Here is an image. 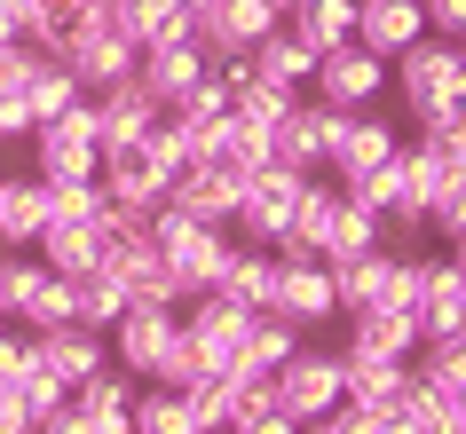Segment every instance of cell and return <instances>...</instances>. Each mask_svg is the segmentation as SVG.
I'll list each match as a JSON object with an SVG mask.
<instances>
[{"label":"cell","instance_id":"6da1fadb","mask_svg":"<svg viewBox=\"0 0 466 434\" xmlns=\"http://www.w3.org/2000/svg\"><path fill=\"white\" fill-rule=\"evenodd\" d=\"M150 245H158V261L182 277V292H214V277L229 268V253H238V237L229 229H214V221H198V214H182V206H150Z\"/></svg>","mask_w":466,"mask_h":434},{"label":"cell","instance_id":"7a4b0ae2","mask_svg":"<svg viewBox=\"0 0 466 434\" xmlns=\"http://www.w3.org/2000/svg\"><path fill=\"white\" fill-rule=\"evenodd\" d=\"M32 174L40 182H96V167H103V135H96V96L87 103H72L64 119H48V126H32Z\"/></svg>","mask_w":466,"mask_h":434},{"label":"cell","instance_id":"3957f363","mask_svg":"<svg viewBox=\"0 0 466 434\" xmlns=\"http://www.w3.org/2000/svg\"><path fill=\"white\" fill-rule=\"evenodd\" d=\"M269 387H277V410H285L293 427H309V419H324V410L348 395V371H340L332 348H309V339H300L293 356L269 371Z\"/></svg>","mask_w":466,"mask_h":434},{"label":"cell","instance_id":"277c9868","mask_svg":"<svg viewBox=\"0 0 466 434\" xmlns=\"http://www.w3.org/2000/svg\"><path fill=\"white\" fill-rule=\"evenodd\" d=\"M309 96L332 103V111H380V96H388V56H371L364 40H348V48L317 56V79H309Z\"/></svg>","mask_w":466,"mask_h":434},{"label":"cell","instance_id":"5b68a950","mask_svg":"<svg viewBox=\"0 0 466 434\" xmlns=\"http://www.w3.org/2000/svg\"><path fill=\"white\" fill-rule=\"evenodd\" d=\"M269 316H285V324H300V332L332 324V316H340V300H332V261H317V253H277Z\"/></svg>","mask_w":466,"mask_h":434},{"label":"cell","instance_id":"8992f818","mask_svg":"<svg viewBox=\"0 0 466 434\" xmlns=\"http://www.w3.org/2000/svg\"><path fill=\"white\" fill-rule=\"evenodd\" d=\"M174 332H182V308H143V300H127V316H119L103 339H111V363H119V371L150 379L158 356L174 348Z\"/></svg>","mask_w":466,"mask_h":434},{"label":"cell","instance_id":"52a82bcc","mask_svg":"<svg viewBox=\"0 0 466 434\" xmlns=\"http://www.w3.org/2000/svg\"><path fill=\"white\" fill-rule=\"evenodd\" d=\"M340 356L348 363H411L419 356V316L411 308H356Z\"/></svg>","mask_w":466,"mask_h":434},{"label":"cell","instance_id":"ba28073f","mask_svg":"<svg viewBox=\"0 0 466 434\" xmlns=\"http://www.w3.org/2000/svg\"><path fill=\"white\" fill-rule=\"evenodd\" d=\"M285 25V16H277L269 0H214V8H198V48L206 56H246L253 40H269V32Z\"/></svg>","mask_w":466,"mask_h":434},{"label":"cell","instance_id":"9c48e42d","mask_svg":"<svg viewBox=\"0 0 466 434\" xmlns=\"http://www.w3.org/2000/svg\"><path fill=\"white\" fill-rule=\"evenodd\" d=\"M25 339H32V363H25V371H56L64 387H79L87 371L111 363V339L87 332V324H48V332H25Z\"/></svg>","mask_w":466,"mask_h":434},{"label":"cell","instance_id":"30bf717a","mask_svg":"<svg viewBox=\"0 0 466 434\" xmlns=\"http://www.w3.org/2000/svg\"><path fill=\"white\" fill-rule=\"evenodd\" d=\"M158 119H167V103L150 96L143 79H119V87H103V96H96V135H103V150H135Z\"/></svg>","mask_w":466,"mask_h":434},{"label":"cell","instance_id":"8fae6325","mask_svg":"<svg viewBox=\"0 0 466 434\" xmlns=\"http://www.w3.org/2000/svg\"><path fill=\"white\" fill-rule=\"evenodd\" d=\"M395 143H403L395 119H380V111H348V135H340V150H332V167H324V174H332L340 190H356L371 167H388V158H395Z\"/></svg>","mask_w":466,"mask_h":434},{"label":"cell","instance_id":"7c38bea8","mask_svg":"<svg viewBox=\"0 0 466 434\" xmlns=\"http://www.w3.org/2000/svg\"><path fill=\"white\" fill-rule=\"evenodd\" d=\"M206 72H214V56L198 48V40H158V48H143V56H135V79H143V87H150L158 103H167V111H174L182 96H190V87H198Z\"/></svg>","mask_w":466,"mask_h":434},{"label":"cell","instance_id":"4fadbf2b","mask_svg":"<svg viewBox=\"0 0 466 434\" xmlns=\"http://www.w3.org/2000/svg\"><path fill=\"white\" fill-rule=\"evenodd\" d=\"M96 182H103V197L111 206H135V214H150V206H167V174L150 167V150L135 143V150H103V167H96Z\"/></svg>","mask_w":466,"mask_h":434},{"label":"cell","instance_id":"5bb4252c","mask_svg":"<svg viewBox=\"0 0 466 434\" xmlns=\"http://www.w3.org/2000/svg\"><path fill=\"white\" fill-rule=\"evenodd\" d=\"M48 229V190L40 174H0V253H32Z\"/></svg>","mask_w":466,"mask_h":434},{"label":"cell","instance_id":"9a60e30c","mask_svg":"<svg viewBox=\"0 0 466 434\" xmlns=\"http://www.w3.org/2000/svg\"><path fill=\"white\" fill-rule=\"evenodd\" d=\"M356 40L395 64L411 40H427V8H419V0H364V8H356Z\"/></svg>","mask_w":466,"mask_h":434},{"label":"cell","instance_id":"2e32d148","mask_svg":"<svg viewBox=\"0 0 466 434\" xmlns=\"http://www.w3.org/2000/svg\"><path fill=\"white\" fill-rule=\"evenodd\" d=\"M167 197L182 206V214L214 221V229H229V221H238V174H229V167H214V158H206V167H182Z\"/></svg>","mask_w":466,"mask_h":434},{"label":"cell","instance_id":"e0dca14e","mask_svg":"<svg viewBox=\"0 0 466 434\" xmlns=\"http://www.w3.org/2000/svg\"><path fill=\"white\" fill-rule=\"evenodd\" d=\"M388 292H395V253H356V261H332V300H340V316L356 308H388Z\"/></svg>","mask_w":466,"mask_h":434},{"label":"cell","instance_id":"ac0fdd59","mask_svg":"<svg viewBox=\"0 0 466 434\" xmlns=\"http://www.w3.org/2000/svg\"><path fill=\"white\" fill-rule=\"evenodd\" d=\"M214 300H229V308H269L277 300V253H261V245H238L229 253V268L214 277Z\"/></svg>","mask_w":466,"mask_h":434},{"label":"cell","instance_id":"d6986e66","mask_svg":"<svg viewBox=\"0 0 466 434\" xmlns=\"http://www.w3.org/2000/svg\"><path fill=\"white\" fill-rule=\"evenodd\" d=\"M111 25L135 40V48H158V40H198V16L182 0H111Z\"/></svg>","mask_w":466,"mask_h":434},{"label":"cell","instance_id":"ffe728a7","mask_svg":"<svg viewBox=\"0 0 466 434\" xmlns=\"http://www.w3.org/2000/svg\"><path fill=\"white\" fill-rule=\"evenodd\" d=\"M246 64H253L261 79H277V87H293V96H309V79H317V56H309V40H300L293 25H277L269 40H253Z\"/></svg>","mask_w":466,"mask_h":434},{"label":"cell","instance_id":"44dd1931","mask_svg":"<svg viewBox=\"0 0 466 434\" xmlns=\"http://www.w3.org/2000/svg\"><path fill=\"white\" fill-rule=\"evenodd\" d=\"M16 96H25L32 126H48V119H64L72 103H87V87L72 79V64H56V56L40 48V56H32V72H25V87H16Z\"/></svg>","mask_w":466,"mask_h":434},{"label":"cell","instance_id":"7402d4cb","mask_svg":"<svg viewBox=\"0 0 466 434\" xmlns=\"http://www.w3.org/2000/svg\"><path fill=\"white\" fill-rule=\"evenodd\" d=\"M332 206H340V182L332 174H309L293 197V221H285V237H277V253H317L324 245V221H332Z\"/></svg>","mask_w":466,"mask_h":434},{"label":"cell","instance_id":"603a6c76","mask_svg":"<svg viewBox=\"0 0 466 434\" xmlns=\"http://www.w3.org/2000/svg\"><path fill=\"white\" fill-rule=\"evenodd\" d=\"M340 371H348V403H364L371 419H395L403 395H411V363H348L340 356Z\"/></svg>","mask_w":466,"mask_h":434},{"label":"cell","instance_id":"cb8c5ba5","mask_svg":"<svg viewBox=\"0 0 466 434\" xmlns=\"http://www.w3.org/2000/svg\"><path fill=\"white\" fill-rule=\"evenodd\" d=\"M356 8H364V0H300L285 25L309 40V56H332V48H348V40H356Z\"/></svg>","mask_w":466,"mask_h":434},{"label":"cell","instance_id":"d4e9b609","mask_svg":"<svg viewBox=\"0 0 466 434\" xmlns=\"http://www.w3.org/2000/svg\"><path fill=\"white\" fill-rule=\"evenodd\" d=\"M206 158L246 182L253 167H269V126H253V119H238V111H229V119H214V135H206Z\"/></svg>","mask_w":466,"mask_h":434},{"label":"cell","instance_id":"484cf974","mask_svg":"<svg viewBox=\"0 0 466 434\" xmlns=\"http://www.w3.org/2000/svg\"><path fill=\"white\" fill-rule=\"evenodd\" d=\"M300 339H309L300 324H285V316H269V308H261V316L246 324V348H238V371H246V379H269V371H277L285 356H293Z\"/></svg>","mask_w":466,"mask_h":434},{"label":"cell","instance_id":"4316f807","mask_svg":"<svg viewBox=\"0 0 466 434\" xmlns=\"http://www.w3.org/2000/svg\"><path fill=\"white\" fill-rule=\"evenodd\" d=\"M127 427L135 434H198V410H190V395L182 387H135V410H127Z\"/></svg>","mask_w":466,"mask_h":434},{"label":"cell","instance_id":"83f0119b","mask_svg":"<svg viewBox=\"0 0 466 434\" xmlns=\"http://www.w3.org/2000/svg\"><path fill=\"white\" fill-rule=\"evenodd\" d=\"M371 245H380V214H371V206H356V197H340V206H332V221H324L317 261H356V253H371Z\"/></svg>","mask_w":466,"mask_h":434},{"label":"cell","instance_id":"f1b7e54d","mask_svg":"<svg viewBox=\"0 0 466 434\" xmlns=\"http://www.w3.org/2000/svg\"><path fill=\"white\" fill-rule=\"evenodd\" d=\"M135 371H119V363H103V371H87V379L72 387V410L79 419H127V410H135Z\"/></svg>","mask_w":466,"mask_h":434},{"label":"cell","instance_id":"f546056e","mask_svg":"<svg viewBox=\"0 0 466 434\" xmlns=\"http://www.w3.org/2000/svg\"><path fill=\"white\" fill-rule=\"evenodd\" d=\"M127 316V285L111 277V268H87V277H72V324H87V332H111Z\"/></svg>","mask_w":466,"mask_h":434},{"label":"cell","instance_id":"4dcf8cb0","mask_svg":"<svg viewBox=\"0 0 466 434\" xmlns=\"http://www.w3.org/2000/svg\"><path fill=\"white\" fill-rule=\"evenodd\" d=\"M48 277H56V268L40 261V253H0V316H8V324H25V308L40 300Z\"/></svg>","mask_w":466,"mask_h":434},{"label":"cell","instance_id":"1f68e13d","mask_svg":"<svg viewBox=\"0 0 466 434\" xmlns=\"http://www.w3.org/2000/svg\"><path fill=\"white\" fill-rule=\"evenodd\" d=\"M40 261L56 268V277H87V268H103V245H96V229L79 221V229H40V245H32Z\"/></svg>","mask_w":466,"mask_h":434},{"label":"cell","instance_id":"d6a6232c","mask_svg":"<svg viewBox=\"0 0 466 434\" xmlns=\"http://www.w3.org/2000/svg\"><path fill=\"white\" fill-rule=\"evenodd\" d=\"M40 190H48V229H79L103 206V182H40Z\"/></svg>","mask_w":466,"mask_h":434},{"label":"cell","instance_id":"836d02e7","mask_svg":"<svg viewBox=\"0 0 466 434\" xmlns=\"http://www.w3.org/2000/svg\"><path fill=\"white\" fill-rule=\"evenodd\" d=\"M427 237H466V174H442L435 197H427Z\"/></svg>","mask_w":466,"mask_h":434},{"label":"cell","instance_id":"e575fe53","mask_svg":"<svg viewBox=\"0 0 466 434\" xmlns=\"http://www.w3.org/2000/svg\"><path fill=\"white\" fill-rule=\"evenodd\" d=\"M174 119H198V126H214V119H229V87H221V72H206L190 87V96L174 103Z\"/></svg>","mask_w":466,"mask_h":434},{"label":"cell","instance_id":"d590c367","mask_svg":"<svg viewBox=\"0 0 466 434\" xmlns=\"http://www.w3.org/2000/svg\"><path fill=\"white\" fill-rule=\"evenodd\" d=\"M32 143V111L25 96H0V150H25Z\"/></svg>","mask_w":466,"mask_h":434},{"label":"cell","instance_id":"8d00e7d4","mask_svg":"<svg viewBox=\"0 0 466 434\" xmlns=\"http://www.w3.org/2000/svg\"><path fill=\"white\" fill-rule=\"evenodd\" d=\"M427 8V32L435 40H466V0H419Z\"/></svg>","mask_w":466,"mask_h":434},{"label":"cell","instance_id":"74e56055","mask_svg":"<svg viewBox=\"0 0 466 434\" xmlns=\"http://www.w3.org/2000/svg\"><path fill=\"white\" fill-rule=\"evenodd\" d=\"M229 434H300V427L285 419V410H253V419H238Z\"/></svg>","mask_w":466,"mask_h":434},{"label":"cell","instance_id":"f35d334b","mask_svg":"<svg viewBox=\"0 0 466 434\" xmlns=\"http://www.w3.org/2000/svg\"><path fill=\"white\" fill-rule=\"evenodd\" d=\"M32 434H87V419H79V410L64 403V410H56V419H40V427H32Z\"/></svg>","mask_w":466,"mask_h":434},{"label":"cell","instance_id":"ab89813d","mask_svg":"<svg viewBox=\"0 0 466 434\" xmlns=\"http://www.w3.org/2000/svg\"><path fill=\"white\" fill-rule=\"evenodd\" d=\"M87 434H135L127 419H87Z\"/></svg>","mask_w":466,"mask_h":434},{"label":"cell","instance_id":"60d3db41","mask_svg":"<svg viewBox=\"0 0 466 434\" xmlns=\"http://www.w3.org/2000/svg\"><path fill=\"white\" fill-rule=\"evenodd\" d=\"M442 135H459V143H466V96H459V111H451V126H442Z\"/></svg>","mask_w":466,"mask_h":434},{"label":"cell","instance_id":"b9f144b4","mask_svg":"<svg viewBox=\"0 0 466 434\" xmlns=\"http://www.w3.org/2000/svg\"><path fill=\"white\" fill-rule=\"evenodd\" d=\"M371 434H419V427H411V419H380Z\"/></svg>","mask_w":466,"mask_h":434},{"label":"cell","instance_id":"7bdbcfd3","mask_svg":"<svg viewBox=\"0 0 466 434\" xmlns=\"http://www.w3.org/2000/svg\"><path fill=\"white\" fill-rule=\"evenodd\" d=\"M8 40H16V8H0V48H8Z\"/></svg>","mask_w":466,"mask_h":434},{"label":"cell","instance_id":"ee69618b","mask_svg":"<svg viewBox=\"0 0 466 434\" xmlns=\"http://www.w3.org/2000/svg\"><path fill=\"white\" fill-rule=\"evenodd\" d=\"M451 268H459V277H466V237H451Z\"/></svg>","mask_w":466,"mask_h":434},{"label":"cell","instance_id":"f6af8a7d","mask_svg":"<svg viewBox=\"0 0 466 434\" xmlns=\"http://www.w3.org/2000/svg\"><path fill=\"white\" fill-rule=\"evenodd\" d=\"M269 8H277V16H293V8H300V0H269Z\"/></svg>","mask_w":466,"mask_h":434},{"label":"cell","instance_id":"bcb514c9","mask_svg":"<svg viewBox=\"0 0 466 434\" xmlns=\"http://www.w3.org/2000/svg\"><path fill=\"white\" fill-rule=\"evenodd\" d=\"M459 72H466V40H459Z\"/></svg>","mask_w":466,"mask_h":434},{"label":"cell","instance_id":"7dc6e473","mask_svg":"<svg viewBox=\"0 0 466 434\" xmlns=\"http://www.w3.org/2000/svg\"><path fill=\"white\" fill-rule=\"evenodd\" d=\"M0 8H16V0H0Z\"/></svg>","mask_w":466,"mask_h":434}]
</instances>
